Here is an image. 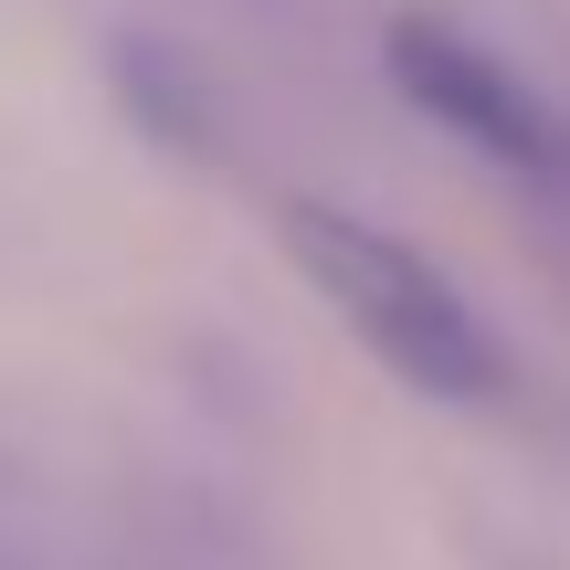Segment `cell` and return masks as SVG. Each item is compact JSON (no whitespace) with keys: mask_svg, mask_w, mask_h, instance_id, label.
<instances>
[{"mask_svg":"<svg viewBox=\"0 0 570 570\" xmlns=\"http://www.w3.org/2000/svg\"><path fill=\"white\" fill-rule=\"evenodd\" d=\"M275 233H285V254H296V275L338 306V327L402 391H423V402H465V412L508 391V348H497V327L475 317V296L433 265L423 244H402V233L360 223V212H338V202H285Z\"/></svg>","mask_w":570,"mask_h":570,"instance_id":"6da1fadb","label":"cell"},{"mask_svg":"<svg viewBox=\"0 0 570 570\" xmlns=\"http://www.w3.org/2000/svg\"><path fill=\"white\" fill-rule=\"evenodd\" d=\"M381 63H391V85H402V106L433 117L465 159H487L497 180L539 190V202H570V117L508 53H487L475 32H454V21H433V11H402L381 32Z\"/></svg>","mask_w":570,"mask_h":570,"instance_id":"7a4b0ae2","label":"cell"}]
</instances>
